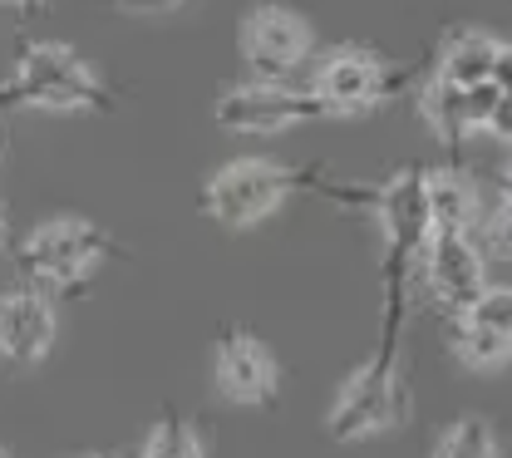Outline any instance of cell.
Here are the masks:
<instances>
[{
	"instance_id": "22",
	"label": "cell",
	"mask_w": 512,
	"mask_h": 458,
	"mask_svg": "<svg viewBox=\"0 0 512 458\" xmlns=\"http://www.w3.org/2000/svg\"><path fill=\"white\" fill-rule=\"evenodd\" d=\"M498 94H512V45H498V60H493V79H488Z\"/></svg>"
},
{
	"instance_id": "26",
	"label": "cell",
	"mask_w": 512,
	"mask_h": 458,
	"mask_svg": "<svg viewBox=\"0 0 512 458\" xmlns=\"http://www.w3.org/2000/svg\"><path fill=\"white\" fill-rule=\"evenodd\" d=\"M498 193H503V197H512V163H508V173L498 178Z\"/></svg>"
},
{
	"instance_id": "25",
	"label": "cell",
	"mask_w": 512,
	"mask_h": 458,
	"mask_svg": "<svg viewBox=\"0 0 512 458\" xmlns=\"http://www.w3.org/2000/svg\"><path fill=\"white\" fill-rule=\"evenodd\" d=\"M10 247V217H5V207H0V252Z\"/></svg>"
},
{
	"instance_id": "23",
	"label": "cell",
	"mask_w": 512,
	"mask_h": 458,
	"mask_svg": "<svg viewBox=\"0 0 512 458\" xmlns=\"http://www.w3.org/2000/svg\"><path fill=\"white\" fill-rule=\"evenodd\" d=\"M0 10H15V15H40L45 0H0Z\"/></svg>"
},
{
	"instance_id": "21",
	"label": "cell",
	"mask_w": 512,
	"mask_h": 458,
	"mask_svg": "<svg viewBox=\"0 0 512 458\" xmlns=\"http://www.w3.org/2000/svg\"><path fill=\"white\" fill-rule=\"evenodd\" d=\"M114 10H124V15H168V10H178L183 0H109Z\"/></svg>"
},
{
	"instance_id": "1",
	"label": "cell",
	"mask_w": 512,
	"mask_h": 458,
	"mask_svg": "<svg viewBox=\"0 0 512 458\" xmlns=\"http://www.w3.org/2000/svg\"><path fill=\"white\" fill-rule=\"evenodd\" d=\"M330 197L340 207H360L370 212L375 183H340L325 168H306V163H281V158H232L222 163L207 183H202V217L217 222L222 232H247L261 227L281 202L291 197Z\"/></svg>"
},
{
	"instance_id": "5",
	"label": "cell",
	"mask_w": 512,
	"mask_h": 458,
	"mask_svg": "<svg viewBox=\"0 0 512 458\" xmlns=\"http://www.w3.org/2000/svg\"><path fill=\"white\" fill-rule=\"evenodd\" d=\"M419 74H424L419 60H389L375 45H335L330 55L316 60L306 84L320 99L325 119H360L394 104L404 89H414Z\"/></svg>"
},
{
	"instance_id": "11",
	"label": "cell",
	"mask_w": 512,
	"mask_h": 458,
	"mask_svg": "<svg viewBox=\"0 0 512 458\" xmlns=\"http://www.w3.org/2000/svg\"><path fill=\"white\" fill-rule=\"evenodd\" d=\"M60 340V301L30 281H15L0 291V365L30 370L40 365Z\"/></svg>"
},
{
	"instance_id": "17",
	"label": "cell",
	"mask_w": 512,
	"mask_h": 458,
	"mask_svg": "<svg viewBox=\"0 0 512 458\" xmlns=\"http://www.w3.org/2000/svg\"><path fill=\"white\" fill-rule=\"evenodd\" d=\"M429 458H503V449H498V434H493L488 419L463 414V419H453V424H444L434 434Z\"/></svg>"
},
{
	"instance_id": "15",
	"label": "cell",
	"mask_w": 512,
	"mask_h": 458,
	"mask_svg": "<svg viewBox=\"0 0 512 458\" xmlns=\"http://www.w3.org/2000/svg\"><path fill=\"white\" fill-rule=\"evenodd\" d=\"M444 340H448V350L458 355V365H463V370H478V375H483V370H503L512 360V340L473 326L463 311L444 316Z\"/></svg>"
},
{
	"instance_id": "19",
	"label": "cell",
	"mask_w": 512,
	"mask_h": 458,
	"mask_svg": "<svg viewBox=\"0 0 512 458\" xmlns=\"http://www.w3.org/2000/svg\"><path fill=\"white\" fill-rule=\"evenodd\" d=\"M463 316H468L473 326H483V330H493V335H503V340H512V286H483L478 301L463 306Z\"/></svg>"
},
{
	"instance_id": "9",
	"label": "cell",
	"mask_w": 512,
	"mask_h": 458,
	"mask_svg": "<svg viewBox=\"0 0 512 458\" xmlns=\"http://www.w3.org/2000/svg\"><path fill=\"white\" fill-rule=\"evenodd\" d=\"M212 385L242 409H276L281 399V360L247 326H222L212 340Z\"/></svg>"
},
{
	"instance_id": "8",
	"label": "cell",
	"mask_w": 512,
	"mask_h": 458,
	"mask_svg": "<svg viewBox=\"0 0 512 458\" xmlns=\"http://www.w3.org/2000/svg\"><path fill=\"white\" fill-rule=\"evenodd\" d=\"M237 55L247 79H296L316 55V30L301 10L261 0L237 25Z\"/></svg>"
},
{
	"instance_id": "27",
	"label": "cell",
	"mask_w": 512,
	"mask_h": 458,
	"mask_svg": "<svg viewBox=\"0 0 512 458\" xmlns=\"http://www.w3.org/2000/svg\"><path fill=\"white\" fill-rule=\"evenodd\" d=\"M0 163H5V114H0Z\"/></svg>"
},
{
	"instance_id": "13",
	"label": "cell",
	"mask_w": 512,
	"mask_h": 458,
	"mask_svg": "<svg viewBox=\"0 0 512 458\" xmlns=\"http://www.w3.org/2000/svg\"><path fill=\"white\" fill-rule=\"evenodd\" d=\"M498 35L488 30H473V25H453L444 40H439V55H434V74L448 84H488L493 79V60H498Z\"/></svg>"
},
{
	"instance_id": "14",
	"label": "cell",
	"mask_w": 512,
	"mask_h": 458,
	"mask_svg": "<svg viewBox=\"0 0 512 458\" xmlns=\"http://www.w3.org/2000/svg\"><path fill=\"white\" fill-rule=\"evenodd\" d=\"M429 207H434V227H468L473 232L483 197L463 178V163L429 168Z\"/></svg>"
},
{
	"instance_id": "2",
	"label": "cell",
	"mask_w": 512,
	"mask_h": 458,
	"mask_svg": "<svg viewBox=\"0 0 512 458\" xmlns=\"http://www.w3.org/2000/svg\"><path fill=\"white\" fill-rule=\"evenodd\" d=\"M404 306H409V286H384L375 355L335 390L325 409V434L335 444L380 439V434H394L399 424H409L414 399H409V375H404Z\"/></svg>"
},
{
	"instance_id": "4",
	"label": "cell",
	"mask_w": 512,
	"mask_h": 458,
	"mask_svg": "<svg viewBox=\"0 0 512 458\" xmlns=\"http://www.w3.org/2000/svg\"><path fill=\"white\" fill-rule=\"evenodd\" d=\"M10 257H15L20 281H30L60 301V296H84L94 286L99 266L119 262L124 247L109 227H99L89 217H50V222L30 227Z\"/></svg>"
},
{
	"instance_id": "3",
	"label": "cell",
	"mask_w": 512,
	"mask_h": 458,
	"mask_svg": "<svg viewBox=\"0 0 512 458\" xmlns=\"http://www.w3.org/2000/svg\"><path fill=\"white\" fill-rule=\"evenodd\" d=\"M40 109V114H114L119 89L104 69L89 65L64 40H25L0 79V114Z\"/></svg>"
},
{
	"instance_id": "16",
	"label": "cell",
	"mask_w": 512,
	"mask_h": 458,
	"mask_svg": "<svg viewBox=\"0 0 512 458\" xmlns=\"http://www.w3.org/2000/svg\"><path fill=\"white\" fill-rule=\"evenodd\" d=\"M138 458H207V439H202V429L192 424L188 414L168 409V414H158V424L143 434Z\"/></svg>"
},
{
	"instance_id": "28",
	"label": "cell",
	"mask_w": 512,
	"mask_h": 458,
	"mask_svg": "<svg viewBox=\"0 0 512 458\" xmlns=\"http://www.w3.org/2000/svg\"><path fill=\"white\" fill-rule=\"evenodd\" d=\"M0 458H15V454H10V449H0Z\"/></svg>"
},
{
	"instance_id": "24",
	"label": "cell",
	"mask_w": 512,
	"mask_h": 458,
	"mask_svg": "<svg viewBox=\"0 0 512 458\" xmlns=\"http://www.w3.org/2000/svg\"><path fill=\"white\" fill-rule=\"evenodd\" d=\"M84 458H138V449H104V454H84Z\"/></svg>"
},
{
	"instance_id": "20",
	"label": "cell",
	"mask_w": 512,
	"mask_h": 458,
	"mask_svg": "<svg viewBox=\"0 0 512 458\" xmlns=\"http://www.w3.org/2000/svg\"><path fill=\"white\" fill-rule=\"evenodd\" d=\"M483 133H493L498 143H508L512 148V94H498V104H493V114H488Z\"/></svg>"
},
{
	"instance_id": "6",
	"label": "cell",
	"mask_w": 512,
	"mask_h": 458,
	"mask_svg": "<svg viewBox=\"0 0 512 458\" xmlns=\"http://www.w3.org/2000/svg\"><path fill=\"white\" fill-rule=\"evenodd\" d=\"M370 217L380 222V286H409V276L419 271V257L429 247L434 232V207H429V168L409 163L394 178L375 183L370 197Z\"/></svg>"
},
{
	"instance_id": "12",
	"label": "cell",
	"mask_w": 512,
	"mask_h": 458,
	"mask_svg": "<svg viewBox=\"0 0 512 458\" xmlns=\"http://www.w3.org/2000/svg\"><path fill=\"white\" fill-rule=\"evenodd\" d=\"M493 104H498L493 84H448L439 74H429L419 84V114L429 119L434 138L444 143V163H463V143L473 133H483Z\"/></svg>"
},
{
	"instance_id": "10",
	"label": "cell",
	"mask_w": 512,
	"mask_h": 458,
	"mask_svg": "<svg viewBox=\"0 0 512 458\" xmlns=\"http://www.w3.org/2000/svg\"><path fill=\"white\" fill-rule=\"evenodd\" d=\"M419 276H424L434 306L444 316H453V311L473 306L478 291L488 286V262H483V252H478L468 227H434L429 247L419 257Z\"/></svg>"
},
{
	"instance_id": "7",
	"label": "cell",
	"mask_w": 512,
	"mask_h": 458,
	"mask_svg": "<svg viewBox=\"0 0 512 458\" xmlns=\"http://www.w3.org/2000/svg\"><path fill=\"white\" fill-rule=\"evenodd\" d=\"M212 114L227 133H242V138H271V133H286L296 124L325 119V109L306 79H242V84L217 94Z\"/></svg>"
},
{
	"instance_id": "18",
	"label": "cell",
	"mask_w": 512,
	"mask_h": 458,
	"mask_svg": "<svg viewBox=\"0 0 512 458\" xmlns=\"http://www.w3.org/2000/svg\"><path fill=\"white\" fill-rule=\"evenodd\" d=\"M473 242L483 252V262H503L512 266V197H493L488 207H478V222H473Z\"/></svg>"
}]
</instances>
